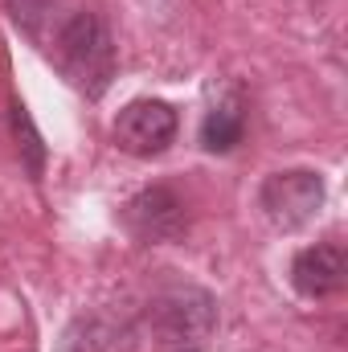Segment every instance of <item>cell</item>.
<instances>
[{
  "mask_svg": "<svg viewBox=\"0 0 348 352\" xmlns=\"http://www.w3.org/2000/svg\"><path fill=\"white\" fill-rule=\"evenodd\" d=\"M62 66L90 94H98V90L107 87L111 66H115V54H111V37H107L102 21L94 12H78L62 29Z\"/></svg>",
  "mask_w": 348,
  "mask_h": 352,
  "instance_id": "cell-1",
  "label": "cell"
},
{
  "mask_svg": "<svg viewBox=\"0 0 348 352\" xmlns=\"http://www.w3.org/2000/svg\"><path fill=\"white\" fill-rule=\"evenodd\" d=\"M262 209L270 217L274 230H299L307 226L320 205H324V180L320 173H307V168H291V173H274L266 176L259 192Z\"/></svg>",
  "mask_w": 348,
  "mask_h": 352,
  "instance_id": "cell-2",
  "label": "cell"
},
{
  "mask_svg": "<svg viewBox=\"0 0 348 352\" xmlns=\"http://www.w3.org/2000/svg\"><path fill=\"white\" fill-rule=\"evenodd\" d=\"M345 274H348V263H345V250L340 246H307L295 254L291 263V283L299 295L307 299H328L345 287Z\"/></svg>",
  "mask_w": 348,
  "mask_h": 352,
  "instance_id": "cell-5",
  "label": "cell"
},
{
  "mask_svg": "<svg viewBox=\"0 0 348 352\" xmlns=\"http://www.w3.org/2000/svg\"><path fill=\"white\" fill-rule=\"evenodd\" d=\"M176 135V111L160 98H135L115 119V144L127 156H160Z\"/></svg>",
  "mask_w": 348,
  "mask_h": 352,
  "instance_id": "cell-3",
  "label": "cell"
},
{
  "mask_svg": "<svg viewBox=\"0 0 348 352\" xmlns=\"http://www.w3.org/2000/svg\"><path fill=\"white\" fill-rule=\"evenodd\" d=\"M12 127H17V148L25 152V160H29V173L37 176L41 173V156H45V148H41V140H37V131H33V123H29V115H25V107H12Z\"/></svg>",
  "mask_w": 348,
  "mask_h": 352,
  "instance_id": "cell-8",
  "label": "cell"
},
{
  "mask_svg": "<svg viewBox=\"0 0 348 352\" xmlns=\"http://www.w3.org/2000/svg\"><path fill=\"white\" fill-rule=\"evenodd\" d=\"M160 324H164L168 344H193L197 336L213 328V307L201 291H184L160 303Z\"/></svg>",
  "mask_w": 348,
  "mask_h": 352,
  "instance_id": "cell-6",
  "label": "cell"
},
{
  "mask_svg": "<svg viewBox=\"0 0 348 352\" xmlns=\"http://www.w3.org/2000/svg\"><path fill=\"white\" fill-rule=\"evenodd\" d=\"M242 131H246V111H242V98L230 94L221 98L205 123H201V148L205 152H230L234 144H242Z\"/></svg>",
  "mask_w": 348,
  "mask_h": 352,
  "instance_id": "cell-7",
  "label": "cell"
},
{
  "mask_svg": "<svg viewBox=\"0 0 348 352\" xmlns=\"http://www.w3.org/2000/svg\"><path fill=\"white\" fill-rule=\"evenodd\" d=\"M127 226L144 242H173L184 230V205L168 188H148L127 205Z\"/></svg>",
  "mask_w": 348,
  "mask_h": 352,
  "instance_id": "cell-4",
  "label": "cell"
}]
</instances>
